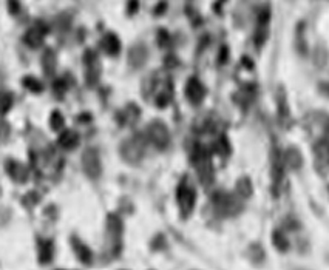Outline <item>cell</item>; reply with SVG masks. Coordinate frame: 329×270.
<instances>
[{
	"label": "cell",
	"mask_w": 329,
	"mask_h": 270,
	"mask_svg": "<svg viewBox=\"0 0 329 270\" xmlns=\"http://www.w3.org/2000/svg\"><path fill=\"white\" fill-rule=\"evenodd\" d=\"M192 164L195 165V168L198 171V176L201 179V183L204 186H209L212 183V179H213V170H212L209 153L206 151L204 147L196 145V148L193 150V154H192Z\"/></svg>",
	"instance_id": "1"
},
{
	"label": "cell",
	"mask_w": 329,
	"mask_h": 270,
	"mask_svg": "<svg viewBox=\"0 0 329 270\" xmlns=\"http://www.w3.org/2000/svg\"><path fill=\"white\" fill-rule=\"evenodd\" d=\"M144 151H145V141L141 134H136L131 139L125 141L121 147L122 158L130 164L139 162L144 156Z\"/></svg>",
	"instance_id": "2"
},
{
	"label": "cell",
	"mask_w": 329,
	"mask_h": 270,
	"mask_svg": "<svg viewBox=\"0 0 329 270\" xmlns=\"http://www.w3.org/2000/svg\"><path fill=\"white\" fill-rule=\"evenodd\" d=\"M213 206L216 212L223 216H233L239 213V210L243 209L239 198L229 193H216L213 198Z\"/></svg>",
	"instance_id": "3"
},
{
	"label": "cell",
	"mask_w": 329,
	"mask_h": 270,
	"mask_svg": "<svg viewBox=\"0 0 329 270\" xmlns=\"http://www.w3.org/2000/svg\"><path fill=\"white\" fill-rule=\"evenodd\" d=\"M147 138L159 150H164V148H166L170 144V133H169L167 127L164 125L162 122H153V124H150V127L147 128Z\"/></svg>",
	"instance_id": "4"
},
{
	"label": "cell",
	"mask_w": 329,
	"mask_h": 270,
	"mask_svg": "<svg viewBox=\"0 0 329 270\" xmlns=\"http://www.w3.org/2000/svg\"><path fill=\"white\" fill-rule=\"evenodd\" d=\"M82 167H84L85 174L92 179H96L101 176L102 167H101V158H99L98 150L87 148L84 151V156H82Z\"/></svg>",
	"instance_id": "5"
},
{
	"label": "cell",
	"mask_w": 329,
	"mask_h": 270,
	"mask_svg": "<svg viewBox=\"0 0 329 270\" xmlns=\"http://www.w3.org/2000/svg\"><path fill=\"white\" fill-rule=\"evenodd\" d=\"M177 196H178V204H180V209H181L183 215L189 216L190 212L195 207V190L192 187H189L186 184V181H184V183L180 184Z\"/></svg>",
	"instance_id": "6"
},
{
	"label": "cell",
	"mask_w": 329,
	"mask_h": 270,
	"mask_svg": "<svg viewBox=\"0 0 329 270\" xmlns=\"http://www.w3.org/2000/svg\"><path fill=\"white\" fill-rule=\"evenodd\" d=\"M314 153H315V167L321 174H324L329 170V141L320 139L314 147Z\"/></svg>",
	"instance_id": "7"
},
{
	"label": "cell",
	"mask_w": 329,
	"mask_h": 270,
	"mask_svg": "<svg viewBox=\"0 0 329 270\" xmlns=\"http://www.w3.org/2000/svg\"><path fill=\"white\" fill-rule=\"evenodd\" d=\"M47 31H48V27H47L45 24L39 22V24H36V27H33L31 30L27 31L24 40H25V43H27L28 47L37 48V47H40V45L43 43V39H45Z\"/></svg>",
	"instance_id": "8"
},
{
	"label": "cell",
	"mask_w": 329,
	"mask_h": 270,
	"mask_svg": "<svg viewBox=\"0 0 329 270\" xmlns=\"http://www.w3.org/2000/svg\"><path fill=\"white\" fill-rule=\"evenodd\" d=\"M186 96L193 105H198V104L203 102V99L206 96V88L203 86V83L198 79L192 77L187 82V86H186Z\"/></svg>",
	"instance_id": "9"
},
{
	"label": "cell",
	"mask_w": 329,
	"mask_h": 270,
	"mask_svg": "<svg viewBox=\"0 0 329 270\" xmlns=\"http://www.w3.org/2000/svg\"><path fill=\"white\" fill-rule=\"evenodd\" d=\"M147 57H148V51H147V48H145L142 43L135 45V47L130 50V53H128V62H130V65H131L133 68H141V66H144L145 62H147Z\"/></svg>",
	"instance_id": "10"
},
{
	"label": "cell",
	"mask_w": 329,
	"mask_h": 270,
	"mask_svg": "<svg viewBox=\"0 0 329 270\" xmlns=\"http://www.w3.org/2000/svg\"><path fill=\"white\" fill-rule=\"evenodd\" d=\"M272 183H274V189H278L280 183H281V177H283V161H281V154L280 151L274 147L272 154Z\"/></svg>",
	"instance_id": "11"
},
{
	"label": "cell",
	"mask_w": 329,
	"mask_h": 270,
	"mask_svg": "<svg viewBox=\"0 0 329 270\" xmlns=\"http://www.w3.org/2000/svg\"><path fill=\"white\" fill-rule=\"evenodd\" d=\"M7 170H8L10 176L14 179L16 183H25L27 181L28 173H27V168L22 164H19L16 161H10L7 164Z\"/></svg>",
	"instance_id": "12"
},
{
	"label": "cell",
	"mask_w": 329,
	"mask_h": 270,
	"mask_svg": "<svg viewBox=\"0 0 329 270\" xmlns=\"http://www.w3.org/2000/svg\"><path fill=\"white\" fill-rule=\"evenodd\" d=\"M284 162L289 165V168L292 170H298L303 165V156L300 153V150L297 147H289L288 151L284 153Z\"/></svg>",
	"instance_id": "13"
},
{
	"label": "cell",
	"mask_w": 329,
	"mask_h": 270,
	"mask_svg": "<svg viewBox=\"0 0 329 270\" xmlns=\"http://www.w3.org/2000/svg\"><path fill=\"white\" fill-rule=\"evenodd\" d=\"M77 144H79V136L71 130H65L59 138V145L63 147L65 150H73L74 147H77Z\"/></svg>",
	"instance_id": "14"
},
{
	"label": "cell",
	"mask_w": 329,
	"mask_h": 270,
	"mask_svg": "<svg viewBox=\"0 0 329 270\" xmlns=\"http://www.w3.org/2000/svg\"><path fill=\"white\" fill-rule=\"evenodd\" d=\"M73 247H74V252H76L77 258L82 262H90L92 261V252H90V249L85 244H82L77 238H73Z\"/></svg>",
	"instance_id": "15"
},
{
	"label": "cell",
	"mask_w": 329,
	"mask_h": 270,
	"mask_svg": "<svg viewBox=\"0 0 329 270\" xmlns=\"http://www.w3.org/2000/svg\"><path fill=\"white\" fill-rule=\"evenodd\" d=\"M102 47L108 54L116 56L119 53V50H121V42L115 34H107L104 37V40H102Z\"/></svg>",
	"instance_id": "16"
},
{
	"label": "cell",
	"mask_w": 329,
	"mask_h": 270,
	"mask_svg": "<svg viewBox=\"0 0 329 270\" xmlns=\"http://www.w3.org/2000/svg\"><path fill=\"white\" fill-rule=\"evenodd\" d=\"M107 226H108V233L112 236H115V238L121 236V233H122V222H121V219L116 215H110L108 216Z\"/></svg>",
	"instance_id": "17"
},
{
	"label": "cell",
	"mask_w": 329,
	"mask_h": 270,
	"mask_svg": "<svg viewBox=\"0 0 329 270\" xmlns=\"http://www.w3.org/2000/svg\"><path fill=\"white\" fill-rule=\"evenodd\" d=\"M39 258H40V262L51 261V258H53V242L51 241H40Z\"/></svg>",
	"instance_id": "18"
},
{
	"label": "cell",
	"mask_w": 329,
	"mask_h": 270,
	"mask_svg": "<svg viewBox=\"0 0 329 270\" xmlns=\"http://www.w3.org/2000/svg\"><path fill=\"white\" fill-rule=\"evenodd\" d=\"M236 192H238L239 198H249L252 195V184L248 177L239 179L238 186H236Z\"/></svg>",
	"instance_id": "19"
},
{
	"label": "cell",
	"mask_w": 329,
	"mask_h": 270,
	"mask_svg": "<svg viewBox=\"0 0 329 270\" xmlns=\"http://www.w3.org/2000/svg\"><path fill=\"white\" fill-rule=\"evenodd\" d=\"M13 102H14V99H13V95H11V93H8V92L0 93V113L7 115V113L11 110Z\"/></svg>",
	"instance_id": "20"
},
{
	"label": "cell",
	"mask_w": 329,
	"mask_h": 270,
	"mask_svg": "<svg viewBox=\"0 0 329 270\" xmlns=\"http://www.w3.org/2000/svg\"><path fill=\"white\" fill-rule=\"evenodd\" d=\"M272 241H274V245H275L278 250H281V252H286L288 247H289V241L286 239V236H284L281 232H274Z\"/></svg>",
	"instance_id": "21"
},
{
	"label": "cell",
	"mask_w": 329,
	"mask_h": 270,
	"mask_svg": "<svg viewBox=\"0 0 329 270\" xmlns=\"http://www.w3.org/2000/svg\"><path fill=\"white\" fill-rule=\"evenodd\" d=\"M22 82H24V85L30 89V92H33V93H40V92H42V83H40L36 77L28 76V77H25Z\"/></svg>",
	"instance_id": "22"
},
{
	"label": "cell",
	"mask_w": 329,
	"mask_h": 270,
	"mask_svg": "<svg viewBox=\"0 0 329 270\" xmlns=\"http://www.w3.org/2000/svg\"><path fill=\"white\" fill-rule=\"evenodd\" d=\"M54 66H56L54 53H53V51H47L45 56H43V68H45L47 73H53V71H54Z\"/></svg>",
	"instance_id": "23"
},
{
	"label": "cell",
	"mask_w": 329,
	"mask_h": 270,
	"mask_svg": "<svg viewBox=\"0 0 329 270\" xmlns=\"http://www.w3.org/2000/svg\"><path fill=\"white\" fill-rule=\"evenodd\" d=\"M278 115L283 119L289 118V107H288V102H286V98H284L283 92H281V96L278 95Z\"/></svg>",
	"instance_id": "24"
},
{
	"label": "cell",
	"mask_w": 329,
	"mask_h": 270,
	"mask_svg": "<svg viewBox=\"0 0 329 270\" xmlns=\"http://www.w3.org/2000/svg\"><path fill=\"white\" fill-rule=\"evenodd\" d=\"M50 122H51L53 130H60L63 127V116L59 111H54L50 118Z\"/></svg>",
	"instance_id": "25"
},
{
	"label": "cell",
	"mask_w": 329,
	"mask_h": 270,
	"mask_svg": "<svg viewBox=\"0 0 329 270\" xmlns=\"http://www.w3.org/2000/svg\"><path fill=\"white\" fill-rule=\"evenodd\" d=\"M326 59H327L326 51H324L323 48H317V51H315V63H317L318 66H323L324 62H326Z\"/></svg>",
	"instance_id": "26"
},
{
	"label": "cell",
	"mask_w": 329,
	"mask_h": 270,
	"mask_svg": "<svg viewBox=\"0 0 329 270\" xmlns=\"http://www.w3.org/2000/svg\"><path fill=\"white\" fill-rule=\"evenodd\" d=\"M8 10L11 14H19L20 11V4H19V0H8Z\"/></svg>",
	"instance_id": "27"
},
{
	"label": "cell",
	"mask_w": 329,
	"mask_h": 270,
	"mask_svg": "<svg viewBox=\"0 0 329 270\" xmlns=\"http://www.w3.org/2000/svg\"><path fill=\"white\" fill-rule=\"evenodd\" d=\"M318 92H320L323 96L329 98V82H320V83H318Z\"/></svg>",
	"instance_id": "28"
},
{
	"label": "cell",
	"mask_w": 329,
	"mask_h": 270,
	"mask_svg": "<svg viewBox=\"0 0 329 270\" xmlns=\"http://www.w3.org/2000/svg\"><path fill=\"white\" fill-rule=\"evenodd\" d=\"M159 45H166L167 42H169V34H167V31H164V30H161L159 31Z\"/></svg>",
	"instance_id": "29"
},
{
	"label": "cell",
	"mask_w": 329,
	"mask_h": 270,
	"mask_svg": "<svg viewBox=\"0 0 329 270\" xmlns=\"http://www.w3.org/2000/svg\"><path fill=\"white\" fill-rule=\"evenodd\" d=\"M8 131H10V128H8V125H7V122L0 121V138H5V136L8 134Z\"/></svg>",
	"instance_id": "30"
},
{
	"label": "cell",
	"mask_w": 329,
	"mask_h": 270,
	"mask_svg": "<svg viewBox=\"0 0 329 270\" xmlns=\"http://www.w3.org/2000/svg\"><path fill=\"white\" fill-rule=\"evenodd\" d=\"M136 10H138V0H131L130 5H128V13H130V14H133Z\"/></svg>",
	"instance_id": "31"
},
{
	"label": "cell",
	"mask_w": 329,
	"mask_h": 270,
	"mask_svg": "<svg viewBox=\"0 0 329 270\" xmlns=\"http://www.w3.org/2000/svg\"><path fill=\"white\" fill-rule=\"evenodd\" d=\"M226 56H227V48H223V51H221V63H224L226 62Z\"/></svg>",
	"instance_id": "32"
}]
</instances>
